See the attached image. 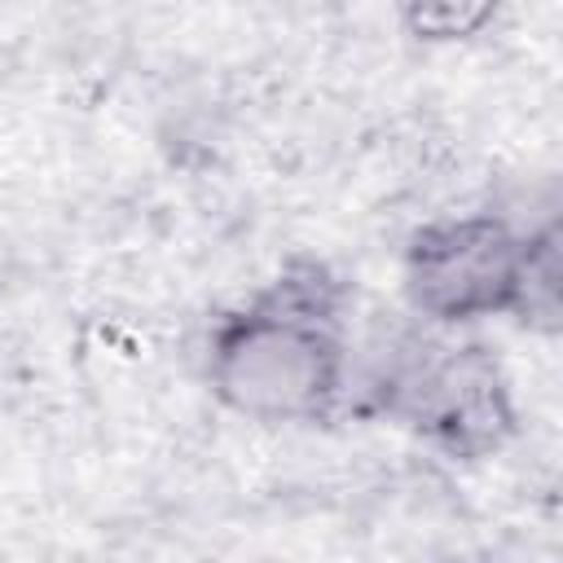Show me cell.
Instances as JSON below:
<instances>
[{"instance_id": "obj_3", "label": "cell", "mask_w": 563, "mask_h": 563, "mask_svg": "<svg viewBox=\"0 0 563 563\" xmlns=\"http://www.w3.org/2000/svg\"><path fill=\"white\" fill-rule=\"evenodd\" d=\"M400 396L422 427L453 444H488L501 427V383L475 347L422 361L400 378Z\"/></svg>"}, {"instance_id": "obj_2", "label": "cell", "mask_w": 563, "mask_h": 563, "mask_svg": "<svg viewBox=\"0 0 563 563\" xmlns=\"http://www.w3.org/2000/svg\"><path fill=\"white\" fill-rule=\"evenodd\" d=\"M532 246L493 220L427 229L409 255V290L431 317H475L506 308L528 290Z\"/></svg>"}, {"instance_id": "obj_1", "label": "cell", "mask_w": 563, "mask_h": 563, "mask_svg": "<svg viewBox=\"0 0 563 563\" xmlns=\"http://www.w3.org/2000/svg\"><path fill=\"white\" fill-rule=\"evenodd\" d=\"M321 286L282 282L273 303L238 317L216 343L220 391L255 418H312L339 391V343L330 339Z\"/></svg>"}]
</instances>
